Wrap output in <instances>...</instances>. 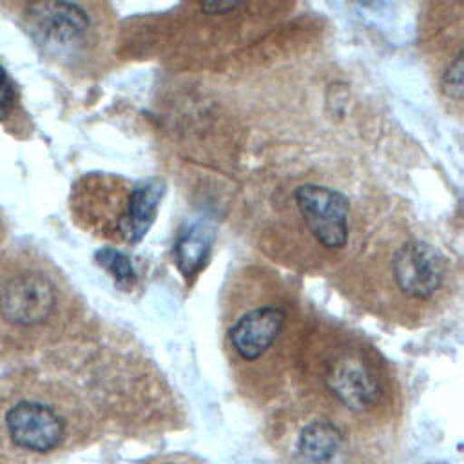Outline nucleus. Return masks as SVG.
Here are the masks:
<instances>
[{"mask_svg":"<svg viewBox=\"0 0 464 464\" xmlns=\"http://www.w3.org/2000/svg\"><path fill=\"white\" fill-rule=\"evenodd\" d=\"M323 382L341 406L355 413L373 410L382 395L373 364L357 350L334 353L324 362Z\"/></svg>","mask_w":464,"mask_h":464,"instance_id":"nucleus-1","label":"nucleus"},{"mask_svg":"<svg viewBox=\"0 0 464 464\" xmlns=\"http://www.w3.org/2000/svg\"><path fill=\"white\" fill-rule=\"evenodd\" d=\"M295 205L308 232L328 250H339L348 243L350 203L339 190L306 183L294 190Z\"/></svg>","mask_w":464,"mask_h":464,"instance_id":"nucleus-2","label":"nucleus"},{"mask_svg":"<svg viewBox=\"0 0 464 464\" xmlns=\"http://www.w3.org/2000/svg\"><path fill=\"white\" fill-rule=\"evenodd\" d=\"M392 276L406 297L430 299L442 285L444 266L430 245L410 241L393 252Z\"/></svg>","mask_w":464,"mask_h":464,"instance_id":"nucleus-3","label":"nucleus"},{"mask_svg":"<svg viewBox=\"0 0 464 464\" xmlns=\"http://www.w3.org/2000/svg\"><path fill=\"white\" fill-rule=\"evenodd\" d=\"M54 303L56 292L53 283L36 272L14 276L0 294V312L14 324H38L45 321Z\"/></svg>","mask_w":464,"mask_h":464,"instance_id":"nucleus-4","label":"nucleus"},{"mask_svg":"<svg viewBox=\"0 0 464 464\" xmlns=\"http://www.w3.org/2000/svg\"><path fill=\"white\" fill-rule=\"evenodd\" d=\"M29 18L34 36L58 51L78 47L91 25L87 13L69 2L34 4L29 7Z\"/></svg>","mask_w":464,"mask_h":464,"instance_id":"nucleus-5","label":"nucleus"},{"mask_svg":"<svg viewBox=\"0 0 464 464\" xmlns=\"http://www.w3.org/2000/svg\"><path fill=\"white\" fill-rule=\"evenodd\" d=\"M285 323L286 312L279 304L252 306L228 328L230 344L243 361H257L274 346Z\"/></svg>","mask_w":464,"mask_h":464,"instance_id":"nucleus-6","label":"nucleus"},{"mask_svg":"<svg viewBox=\"0 0 464 464\" xmlns=\"http://www.w3.org/2000/svg\"><path fill=\"white\" fill-rule=\"evenodd\" d=\"M7 430L13 442L31 451H49L58 446L63 437L62 419L38 402L24 401L14 404L5 415Z\"/></svg>","mask_w":464,"mask_h":464,"instance_id":"nucleus-7","label":"nucleus"},{"mask_svg":"<svg viewBox=\"0 0 464 464\" xmlns=\"http://www.w3.org/2000/svg\"><path fill=\"white\" fill-rule=\"evenodd\" d=\"M344 439L339 428L328 420L308 422L297 437V453L312 464H326L343 450Z\"/></svg>","mask_w":464,"mask_h":464,"instance_id":"nucleus-8","label":"nucleus"},{"mask_svg":"<svg viewBox=\"0 0 464 464\" xmlns=\"http://www.w3.org/2000/svg\"><path fill=\"white\" fill-rule=\"evenodd\" d=\"M212 243V234L205 227H190L176 243V261L185 277L194 276L205 263Z\"/></svg>","mask_w":464,"mask_h":464,"instance_id":"nucleus-9","label":"nucleus"},{"mask_svg":"<svg viewBox=\"0 0 464 464\" xmlns=\"http://www.w3.org/2000/svg\"><path fill=\"white\" fill-rule=\"evenodd\" d=\"M98 261L103 265L118 283H130L134 279V268L127 256L114 248H103L98 252Z\"/></svg>","mask_w":464,"mask_h":464,"instance_id":"nucleus-10","label":"nucleus"},{"mask_svg":"<svg viewBox=\"0 0 464 464\" xmlns=\"http://www.w3.org/2000/svg\"><path fill=\"white\" fill-rule=\"evenodd\" d=\"M440 83H442L444 92L450 98H453L457 102L462 98V53L460 51L457 53V56L450 62V65L442 72Z\"/></svg>","mask_w":464,"mask_h":464,"instance_id":"nucleus-11","label":"nucleus"},{"mask_svg":"<svg viewBox=\"0 0 464 464\" xmlns=\"http://www.w3.org/2000/svg\"><path fill=\"white\" fill-rule=\"evenodd\" d=\"M14 100V89L5 74V71L0 67V111L7 109Z\"/></svg>","mask_w":464,"mask_h":464,"instance_id":"nucleus-12","label":"nucleus"}]
</instances>
